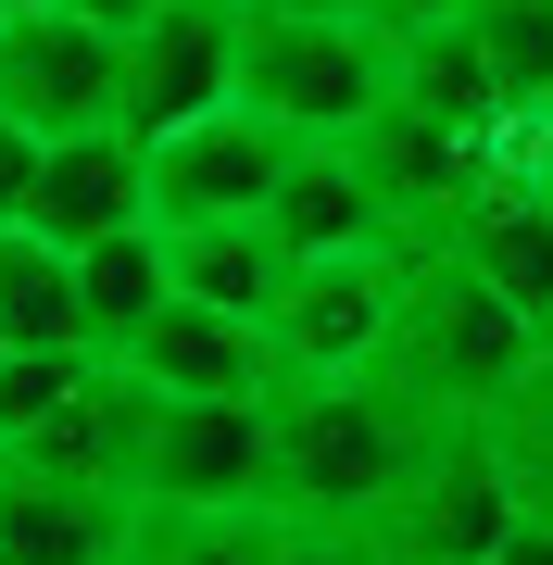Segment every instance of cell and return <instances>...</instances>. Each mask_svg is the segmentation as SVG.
Here are the masks:
<instances>
[{"mask_svg":"<svg viewBox=\"0 0 553 565\" xmlns=\"http://www.w3.org/2000/svg\"><path fill=\"white\" fill-rule=\"evenodd\" d=\"M440 427L453 415H428L377 364H352V377H277L265 390V503L302 515V527H365L415 478V452Z\"/></svg>","mask_w":553,"mask_h":565,"instance_id":"6da1fadb","label":"cell"},{"mask_svg":"<svg viewBox=\"0 0 553 565\" xmlns=\"http://www.w3.org/2000/svg\"><path fill=\"white\" fill-rule=\"evenodd\" d=\"M541 352H553V327L515 315L466 252H415L403 315H390V340H377V377H403L428 415H491V403L529 390Z\"/></svg>","mask_w":553,"mask_h":565,"instance_id":"7a4b0ae2","label":"cell"},{"mask_svg":"<svg viewBox=\"0 0 553 565\" xmlns=\"http://www.w3.org/2000/svg\"><path fill=\"white\" fill-rule=\"evenodd\" d=\"M240 102L277 139H365L390 102V25L377 13H277L240 0Z\"/></svg>","mask_w":553,"mask_h":565,"instance_id":"3957f363","label":"cell"},{"mask_svg":"<svg viewBox=\"0 0 553 565\" xmlns=\"http://www.w3.org/2000/svg\"><path fill=\"white\" fill-rule=\"evenodd\" d=\"M515 515H529L515 465L491 452V427H478V415H453L440 440L415 452V478L365 515V541H377V565H491Z\"/></svg>","mask_w":553,"mask_h":565,"instance_id":"277c9868","label":"cell"},{"mask_svg":"<svg viewBox=\"0 0 553 565\" xmlns=\"http://www.w3.org/2000/svg\"><path fill=\"white\" fill-rule=\"evenodd\" d=\"M403 277H415V252H403V239L289 252V277H277V302H265L277 377H352V364H377L390 315H403Z\"/></svg>","mask_w":553,"mask_h":565,"instance_id":"5b68a950","label":"cell"},{"mask_svg":"<svg viewBox=\"0 0 553 565\" xmlns=\"http://www.w3.org/2000/svg\"><path fill=\"white\" fill-rule=\"evenodd\" d=\"M139 503H265V390H151L126 440Z\"/></svg>","mask_w":553,"mask_h":565,"instance_id":"8992f818","label":"cell"},{"mask_svg":"<svg viewBox=\"0 0 553 565\" xmlns=\"http://www.w3.org/2000/svg\"><path fill=\"white\" fill-rule=\"evenodd\" d=\"M352 151H365L377 214H390V239H403V252H440L453 226H466L478 189H503V177H515L503 139H478V126H440V114H415V102H377Z\"/></svg>","mask_w":553,"mask_h":565,"instance_id":"52a82bcc","label":"cell"},{"mask_svg":"<svg viewBox=\"0 0 553 565\" xmlns=\"http://www.w3.org/2000/svg\"><path fill=\"white\" fill-rule=\"evenodd\" d=\"M0 114H25L39 139H63V126H114L126 114V39L88 25L76 0L0 13Z\"/></svg>","mask_w":553,"mask_h":565,"instance_id":"ba28073f","label":"cell"},{"mask_svg":"<svg viewBox=\"0 0 553 565\" xmlns=\"http://www.w3.org/2000/svg\"><path fill=\"white\" fill-rule=\"evenodd\" d=\"M289 139L252 102H214V114H177L151 126V226H189V214H265Z\"/></svg>","mask_w":553,"mask_h":565,"instance_id":"9c48e42d","label":"cell"},{"mask_svg":"<svg viewBox=\"0 0 553 565\" xmlns=\"http://www.w3.org/2000/svg\"><path fill=\"white\" fill-rule=\"evenodd\" d=\"M240 102V0H164L151 25H126V126H177Z\"/></svg>","mask_w":553,"mask_h":565,"instance_id":"30bf717a","label":"cell"},{"mask_svg":"<svg viewBox=\"0 0 553 565\" xmlns=\"http://www.w3.org/2000/svg\"><path fill=\"white\" fill-rule=\"evenodd\" d=\"M25 226H51L63 252L114 239V226H151V139L139 126H63L39 151V189H25Z\"/></svg>","mask_w":553,"mask_h":565,"instance_id":"8fae6325","label":"cell"},{"mask_svg":"<svg viewBox=\"0 0 553 565\" xmlns=\"http://www.w3.org/2000/svg\"><path fill=\"white\" fill-rule=\"evenodd\" d=\"M126 527H139V490L114 478H51V465L0 478V553L25 565H126Z\"/></svg>","mask_w":553,"mask_h":565,"instance_id":"7c38bea8","label":"cell"},{"mask_svg":"<svg viewBox=\"0 0 553 565\" xmlns=\"http://www.w3.org/2000/svg\"><path fill=\"white\" fill-rule=\"evenodd\" d=\"M114 364H139L151 390H277V340H265V315H226V302H177L139 327Z\"/></svg>","mask_w":553,"mask_h":565,"instance_id":"4fadbf2b","label":"cell"},{"mask_svg":"<svg viewBox=\"0 0 553 565\" xmlns=\"http://www.w3.org/2000/svg\"><path fill=\"white\" fill-rule=\"evenodd\" d=\"M265 226H277V252H352V239H390L377 177H365V151H352V139H289L277 189H265Z\"/></svg>","mask_w":553,"mask_h":565,"instance_id":"5bb4252c","label":"cell"},{"mask_svg":"<svg viewBox=\"0 0 553 565\" xmlns=\"http://www.w3.org/2000/svg\"><path fill=\"white\" fill-rule=\"evenodd\" d=\"M390 102H415V114H440V126H478V139H503V126H515V102H503V76H491V51H478L466 13L390 39Z\"/></svg>","mask_w":553,"mask_h":565,"instance_id":"9a60e30c","label":"cell"},{"mask_svg":"<svg viewBox=\"0 0 553 565\" xmlns=\"http://www.w3.org/2000/svg\"><path fill=\"white\" fill-rule=\"evenodd\" d=\"M440 252H466L478 277L515 302V315H541V327H553V189H529V177L478 189V202H466V226H453Z\"/></svg>","mask_w":553,"mask_h":565,"instance_id":"2e32d148","label":"cell"},{"mask_svg":"<svg viewBox=\"0 0 553 565\" xmlns=\"http://www.w3.org/2000/svg\"><path fill=\"white\" fill-rule=\"evenodd\" d=\"M0 340L13 352H88V289H76V252L51 226H0Z\"/></svg>","mask_w":553,"mask_h":565,"instance_id":"e0dca14e","label":"cell"},{"mask_svg":"<svg viewBox=\"0 0 553 565\" xmlns=\"http://www.w3.org/2000/svg\"><path fill=\"white\" fill-rule=\"evenodd\" d=\"M164 277L189 289V302L265 315V302H277V277H289V252H277V226H265V214H189V226H164Z\"/></svg>","mask_w":553,"mask_h":565,"instance_id":"ac0fdd59","label":"cell"},{"mask_svg":"<svg viewBox=\"0 0 553 565\" xmlns=\"http://www.w3.org/2000/svg\"><path fill=\"white\" fill-rule=\"evenodd\" d=\"M76 289H88V352H126L151 315L177 302L164 226H114V239H88V252H76Z\"/></svg>","mask_w":553,"mask_h":565,"instance_id":"d6986e66","label":"cell"},{"mask_svg":"<svg viewBox=\"0 0 553 565\" xmlns=\"http://www.w3.org/2000/svg\"><path fill=\"white\" fill-rule=\"evenodd\" d=\"M277 503H139L126 565H265L277 553Z\"/></svg>","mask_w":553,"mask_h":565,"instance_id":"ffe728a7","label":"cell"},{"mask_svg":"<svg viewBox=\"0 0 553 565\" xmlns=\"http://www.w3.org/2000/svg\"><path fill=\"white\" fill-rule=\"evenodd\" d=\"M466 25H478V51H491L515 114L553 102V0H466Z\"/></svg>","mask_w":553,"mask_h":565,"instance_id":"44dd1931","label":"cell"},{"mask_svg":"<svg viewBox=\"0 0 553 565\" xmlns=\"http://www.w3.org/2000/svg\"><path fill=\"white\" fill-rule=\"evenodd\" d=\"M478 427H491V452L515 465V490H529V503L553 515V352L529 364V390H515V403H491Z\"/></svg>","mask_w":553,"mask_h":565,"instance_id":"7402d4cb","label":"cell"},{"mask_svg":"<svg viewBox=\"0 0 553 565\" xmlns=\"http://www.w3.org/2000/svg\"><path fill=\"white\" fill-rule=\"evenodd\" d=\"M88 364H102V352H0V452L76 403V390H88Z\"/></svg>","mask_w":553,"mask_h":565,"instance_id":"603a6c76","label":"cell"},{"mask_svg":"<svg viewBox=\"0 0 553 565\" xmlns=\"http://www.w3.org/2000/svg\"><path fill=\"white\" fill-rule=\"evenodd\" d=\"M265 565H377V541H365V527H302V515H289Z\"/></svg>","mask_w":553,"mask_h":565,"instance_id":"cb8c5ba5","label":"cell"},{"mask_svg":"<svg viewBox=\"0 0 553 565\" xmlns=\"http://www.w3.org/2000/svg\"><path fill=\"white\" fill-rule=\"evenodd\" d=\"M39 151H51L39 126H25V114H0V226H13V214H25V189H39Z\"/></svg>","mask_w":553,"mask_h":565,"instance_id":"d4e9b609","label":"cell"},{"mask_svg":"<svg viewBox=\"0 0 553 565\" xmlns=\"http://www.w3.org/2000/svg\"><path fill=\"white\" fill-rule=\"evenodd\" d=\"M503 163H515L529 189H553V102H529V114L503 126Z\"/></svg>","mask_w":553,"mask_h":565,"instance_id":"484cf974","label":"cell"},{"mask_svg":"<svg viewBox=\"0 0 553 565\" xmlns=\"http://www.w3.org/2000/svg\"><path fill=\"white\" fill-rule=\"evenodd\" d=\"M491 565H553V515L529 503V515H515V527H503V553H491Z\"/></svg>","mask_w":553,"mask_h":565,"instance_id":"4316f807","label":"cell"},{"mask_svg":"<svg viewBox=\"0 0 553 565\" xmlns=\"http://www.w3.org/2000/svg\"><path fill=\"white\" fill-rule=\"evenodd\" d=\"M440 13H466V0H377V25L403 39V25H440Z\"/></svg>","mask_w":553,"mask_h":565,"instance_id":"83f0119b","label":"cell"},{"mask_svg":"<svg viewBox=\"0 0 553 565\" xmlns=\"http://www.w3.org/2000/svg\"><path fill=\"white\" fill-rule=\"evenodd\" d=\"M76 13H88V25H114V39H126V25H151V13H164V0H76Z\"/></svg>","mask_w":553,"mask_h":565,"instance_id":"f1b7e54d","label":"cell"},{"mask_svg":"<svg viewBox=\"0 0 553 565\" xmlns=\"http://www.w3.org/2000/svg\"><path fill=\"white\" fill-rule=\"evenodd\" d=\"M277 13H377V0H277Z\"/></svg>","mask_w":553,"mask_h":565,"instance_id":"f546056e","label":"cell"},{"mask_svg":"<svg viewBox=\"0 0 553 565\" xmlns=\"http://www.w3.org/2000/svg\"><path fill=\"white\" fill-rule=\"evenodd\" d=\"M0 13H39V0H0Z\"/></svg>","mask_w":553,"mask_h":565,"instance_id":"4dcf8cb0","label":"cell"},{"mask_svg":"<svg viewBox=\"0 0 553 565\" xmlns=\"http://www.w3.org/2000/svg\"><path fill=\"white\" fill-rule=\"evenodd\" d=\"M0 478H13V452H0Z\"/></svg>","mask_w":553,"mask_h":565,"instance_id":"1f68e13d","label":"cell"},{"mask_svg":"<svg viewBox=\"0 0 553 565\" xmlns=\"http://www.w3.org/2000/svg\"><path fill=\"white\" fill-rule=\"evenodd\" d=\"M0 565H25V553H0Z\"/></svg>","mask_w":553,"mask_h":565,"instance_id":"d6a6232c","label":"cell"},{"mask_svg":"<svg viewBox=\"0 0 553 565\" xmlns=\"http://www.w3.org/2000/svg\"><path fill=\"white\" fill-rule=\"evenodd\" d=\"M0 352H13V340H0Z\"/></svg>","mask_w":553,"mask_h":565,"instance_id":"836d02e7","label":"cell"}]
</instances>
